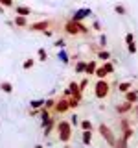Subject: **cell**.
<instances>
[{"mask_svg":"<svg viewBox=\"0 0 138 148\" xmlns=\"http://www.w3.org/2000/svg\"><path fill=\"white\" fill-rule=\"evenodd\" d=\"M55 133H57L59 143H64V145H68V143L72 141V137H74V126L68 122V120L59 119L57 122H55Z\"/></svg>","mask_w":138,"mask_h":148,"instance_id":"cell-1","label":"cell"},{"mask_svg":"<svg viewBox=\"0 0 138 148\" xmlns=\"http://www.w3.org/2000/svg\"><path fill=\"white\" fill-rule=\"evenodd\" d=\"M94 96L98 100H107L110 96V83L107 80H96V83H94Z\"/></svg>","mask_w":138,"mask_h":148,"instance_id":"cell-2","label":"cell"},{"mask_svg":"<svg viewBox=\"0 0 138 148\" xmlns=\"http://www.w3.org/2000/svg\"><path fill=\"white\" fill-rule=\"evenodd\" d=\"M68 113H70L68 98H64V96H59V98L55 100V106L52 108V115H53V119L63 117V115H68Z\"/></svg>","mask_w":138,"mask_h":148,"instance_id":"cell-3","label":"cell"},{"mask_svg":"<svg viewBox=\"0 0 138 148\" xmlns=\"http://www.w3.org/2000/svg\"><path fill=\"white\" fill-rule=\"evenodd\" d=\"M98 133L101 135V139H103V141L107 143L109 146H112V148H114V143H116V133H114L112 130L107 126V124L101 122L99 126H98Z\"/></svg>","mask_w":138,"mask_h":148,"instance_id":"cell-4","label":"cell"},{"mask_svg":"<svg viewBox=\"0 0 138 148\" xmlns=\"http://www.w3.org/2000/svg\"><path fill=\"white\" fill-rule=\"evenodd\" d=\"M50 26H52V21H37V22L28 24V30H30V32H41V34H44L46 30H50Z\"/></svg>","mask_w":138,"mask_h":148,"instance_id":"cell-5","label":"cell"},{"mask_svg":"<svg viewBox=\"0 0 138 148\" xmlns=\"http://www.w3.org/2000/svg\"><path fill=\"white\" fill-rule=\"evenodd\" d=\"M63 32H64L68 37H81V35H79V30H77V24H76L74 21H70V18H68V21H64Z\"/></svg>","mask_w":138,"mask_h":148,"instance_id":"cell-6","label":"cell"},{"mask_svg":"<svg viewBox=\"0 0 138 148\" xmlns=\"http://www.w3.org/2000/svg\"><path fill=\"white\" fill-rule=\"evenodd\" d=\"M114 111H116V115H120V117H127V115H131L133 111V104H129V102H120V104L114 106Z\"/></svg>","mask_w":138,"mask_h":148,"instance_id":"cell-7","label":"cell"},{"mask_svg":"<svg viewBox=\"0 0 138 148\" xmlns=\"http://www.w3.org/2000/svg\"><path fill=\"white\" fill-rule=\"evenodd\" d=\"M90 15H92V9H89V8H85V9H77V11H74V13H72L70 21H74V22H83V18H87V17H90Z\"/></svg>","mask_w":138,"mask_h":148,"instance_id":"cell-8","label":"cell"},{"mask_svg":"<svg viewBox=\"0 0 138 148\" xmlns=\"http://www.w3.org/2000/svg\"><path fill=\"white\" fill-rule=\"evenodd\" d=\"M98 65H99V61L98 59H87V69H85V76H94V72H96V69H98Z\"/></svg>","mask_w":138,"mask_h":148,"instance_id":"cell-9","label":"cell"},{"mask_svg":"<svg viewBox=\"0 0 138 148\" xmlns=\"http://www.w3.org/2000/svg\"><path fill=\"white\" fill-rule=\"evenodd\" d=\"M123 100L129 102V104H138V89H131V91H127L125 95H123Z\"/></svg>","mask_w":138,"mask_h":148,"instance_id":"cell-10","label":"cell"},{"mask_svg":"<svg viewBox=\"0 0 138 148\" xmlns=\"http://www.w3.org/2000/svg\"><path fill=\"white\" fill-rule=\"evenodd\" d=\"M118 126H120V132H125V130L133 128V119H131V115H127V117H122V119H120Z\"/></svg>","mask_w":138,"mask_h":148,"instance_id":"cell-11","label":"cell"},{"mask_svg":"<svg viewBox=\"0 0 138 148\" xmlns=\"http://www.w3.org/2000/svg\"><path fill=\"white\" fill-rule=\"evenodd\" d=\"M96 59L101 63H105V61H110V52L107 48H99V50H96Z\"/></svg>","mask_w":138,"mask_h":148,"instance_id":"cell-12","label":"cell"},{"mask_svg":"<svg viewBox=\"0 0 138 148\" xmlns=\"http://www.w3.org/2000/svg\"><path fill=\"white\" fill-rule=\"evenodd\" d=\"M28 24H30V21H28V17H22V15H15V18H13V26H17V28H28Z\"/></svg>","mask_w":138,"mask_h":148,"instance_id":"cell-13","label":"cell"},{"mask_svg":"<svg viewBox=\"0 0 138 148\" xmlns=\"http://www.w3.org/2000/svg\"><path fill=\"white\" fill-rule=\"evenodd\" d=\"M13 9H15V15H22V17L31 15V8H28V6H13Z\"/></svg>","mask_w":138,"mask_h":148,"instance_id":"cell-14","label":"cell"},{"mask_svg":"<svg viewBox=\"0 0 138 148\" xmlns=\"http://www.w3.org/2000/svg\"><path fill=\"white\" fill-rule=\"evenodd\" d=\"M85 69H87V59H77L76 65H74V72L76 74H85Z\"/></svg>","mask_w":138,"mask_h":148,"instance_id":"cell-15","label":"cell"},{"mask_svg":"<svg viewBox=\"0 0 138 148\" xmlns=\"http://www.w3.org/2000/svg\"><path fill=\"white\" fill-rule=\"evenodd\" d=\"M133 89V80H125L122 83H118V92H122V95H125L127 91Z\"/></svg>","mask_w":138,"mask_h":148,"instance_id":"cell-16","label":"cell"},{"mask_svg":"<svg viewBox=\"0 0 138 148\" xmlns=\"http://www.w3.org/2000/svg\"><path fill=\"white\" fill-rule=\"evenodd\" d=\"M79 130L81 132H94V124L89 119H83V120H79Z\"/></svg>","mask_w":138,"mask_h":148,"instance_id":"cell-17","label":"cell"},{"mask_svg":"<svg viewBox=\"0 0 138 148\" xmlns=\"http://www.w3.org/2000/svg\"><path fill=\"white\" fill-rule=\"evenodd\" d=\"M0 91L4 95H11L13 92V83L11 82H0Z\"/></svg>","mask_w":138,"mask_h":148,"instance_id":"cell-18","label":"cell"},{"mask_svg":"<svg viewBox=\"0 0 138 148\" xmlns=\"http://www.w3.org/2000/svg\"><path fill=\"white\" fill-rule=\"evenodd\" d=\"M114 148H129V141L123 135H118L116 143H114Z\"/></svg>","mask_w":138,"mask_h":148,"instance_id":"cell-19","label":"cell"},{"mask_svg":"<svg viewBox=\"0 0 138 148\" xmlns=\"http://www.w3.org/2000/svg\"><path fill=\"white\" fill-rule=\"evenodd\" d=\"M57 59H59V61H61L63 65H68V63H70V56H68V52H66V50H59V54H57Z\"/></svg>","mask_w":138,"mask_h":148,"instance_id":"cell-20","label":"cell"},{"mask_svg":"<svg viewBox=\"0 0 138 148\" xmlns=\"http://www.w3.org/2000/svg\"><path fill=\"white\" fill-rule=\"evenodd\" d=\"M81 143L85 146L92 145V132H81Z\"/></svg>","mask_w":138,"mask_h":148,"instance_id":"cell-21","label":"cell"},{"mask_svg":"<svg viewBox=\"0 0 138 148\" xmlns=\"http://www.w3.org/2000/svg\"><path fill=\"white\" fill-rule=\"evenodd\" d=\"M94 76H96V80H105V78L109 76L107 72H105V69L101 67V65H98V69H96V72H94Z\"/></svg>","mask_w":138,"mask_h":148,"instance_id":"cell-22","label":"cell"},{"mask_svg":"<svg viewBox=\"0 0 138 148\" xmlns=\"http://www.w3.org/2000/svg\"><path fill=\"white\" fill-rule=\"evenodd\" d=\"M55 122H57V119L52 120V122H50L48 126H44V137H46V139L52 135V132H55Z\"/></svg>","mask_w":138,"mask_h":148,"instance_id":"cell-23","label":"cell"},{"mask_svg":"<svg viewBox=\"0 0 138 148\" xmlns=\"http://www.w3.org/2000/svg\"><path fill=\"white\" fill-rule=\"evenodd\" d=\"M41 108H44V98L31 100V102H30V109H41Z\"/></svg>","mask_w":138,"mask_h":148,"instance_id":"cell-24","label":"cell"},{"mask_svg":"<svg viewBox=\"0 0 138 148\" xmlns=\"http://www.w3.org/2000/svg\"><path fill=\"white\" fill-rule=\"evenodd\" d=\"M101 67L105 69V72H107V74H114V71H116L112 61H105V63H101Z\"/></svg>","mask_w":138,"mask_h":148,"instance_id":"cell-25","label":"cell"},{"mask_svg":"<svg viewBox=\"0 0 138 148\" xmlns=\"http://www.w3.org/2000/svg\"><path fill=\"white\" fill-rule=\"evenodd\" d=\"M89 83H90V78H89V76H85V78H83V80L79 82V91H81V92H85V91H87V87H89Z\"/></svg>","mask_w":138,"mask_h":148,"instance_id":"cell-26","label":"cell"},{"mask_svg":"<svg viewBox=\"0 0 138 148\" xmlns=\"http://www.w3.org/2000/svg\"><path fill=\"white\" fill-rule=\"evenodd\" d=\"M33 65H35V59L33 58H28L24 63H22V69L24 71H30V69H33Z\"/></svg>","mask_w":138,"mask_h":148,"instance_id":"cell-27","label":"cell"},{"mask_svg":"<svg viewBox=\"0 0 138 148\" xmlns=\"http://www.w3.org/2000/svg\"><path fill=\"white\" fill-rule=\"evenodd\" d=\"M135 43H136V37H135V34H133V32L125 34V45L129 46V45H135Z\"/></svg>","mask_w":138,"mask_h":148,"instance_id":"cell-28","label":"cell"},{"mask_svg":"<svg viewBox=\"0 0 138 148\" xmlns=\"http://www.w3.org/2000/svg\"><path fill=\"white\" fill-rule=\"evenodd\" d=\"M114 11H116L118 15H127V8L123 6V4H116V6H114Z\"/></svg>","mask_w":138,"mask_h":148,"instance_id":"cell-29","label":"cell"},{"mask_svg":"<svg viewBox=\"0 0 138 148\" xmlns=\"http://www.w3.org/2000/svg\"><path fill=\"white\" fill-rule=\"evenodd\" d=\"M37 58H39V61H46V59H48V52H46L44 48H39L37 50Z\"/></svg>","mask_w":138,"mask_h":148,"instance_id":"cell-30","label":"cell"},{"mask_svg":"<svg viewBox=\"0 0 138 148\" xmlns=\"http://www.w3.org/2000/svg\"><path fill=\"white\" fill-rule=\"evenodd\" d=\"M53 46H55V48H59V50H63L64 46H66V41H64L63 37H61V39H55L53 41Z\"/></svg>","mask_w":138,"mask_h":148,"instance_id":"cell-31","label":"cell"},{"mask_svg":"<svg viewBox=\"0 0 138 148\" xmlns=\"http://www.w3.org/2000/svg\"><path fill=\"white\" fill-rule=\"evenodd\" d=\"M79 104H81V102H79V100H76V98H72V96L68 98V106H70V111H72V109H77V108H79Z\"/></svg>","mask_w":138,"mask_h":148,"instance_id":"cell-32","label":"cell"},{"mask_svg":"<svg viewBox=\"0 0 138 148\" xmlns=\"http://www.w3.org/2000/svg\"><path fill=\"white\" fill-rule=\"evenodd\" d=\"M98 46H99V48H105V46H107V35H105V34H99Z\"/></svg>","mask_w":138,"mask_h":148,"instance_id":"cell-33","label":"cell"},{"mask_svg":"<svg viewBox=\"0 0 138 148\" xmlns=\"http://www.w3.org/2000/svg\"><path fill=\"white\" fill-rule=\"evenodd\" d=\"M55 100H57V98H46V100H44V108L52 111V108L55 106Z\"/></svg>","mask_w":138,"mask_h":148,"instance_id":"cell-34","label":"cell"},{"mask_svg":"<svg viewBox=\"0 0 138 148\" xmlns=\"http://www.w3.org/2000/svg\"><path fill=\"white\" fill-rule=\"evenodd\" d=\"M122 135L127 139V141H131V137L135 135V128H129V130H125V132H122Z\"/></svg>","mask_w":138,"mask_h":148,"instance_id":"cell-35","label":"cell"},{"mask_svg":"<svg viewBox=\"0 0 138 148\" xmlns=\"http://www.w3.org/2000/svg\"><path fill=\"white\" fill-rule=\"evenodd\" d=\"M92 30L98 32V34H101V30H103V28H101V22L98 21V18H96V21H92Z\"/></svg>","mask_w":138,"mask_h":148,"instance_id":"cell-36","label":"cell"},{"mask_svg":"<svg viewBox=\"0 0 138 148\" xmlns=\"http://www.w3.org/2000/svg\"><path fill=\"white\" fill-rule=\"evenodd\" d=\"M0 6H2L4 9H6V8H7V9H11L13 6H15V4H13V0H0Z\"/></svg>","mask_w":138,"mask_h":148,"instance_id":"cell-37","label":"cell"},{"mask_svg":"<svg viewBox=\"0 0 138 148\" xmlns=\"http://www.w3.org/2000/svg\"><path fill=\"white\" fill-rule=\"evenodd\" d=\"M68 122H70V124H72L74 128H76V126H79V117H77V115L74 113L72 117H70V120H68Z\"/></svg>","mask_w":138,"mask_h":148,"instance_id":"cell-38","label":"cell"},{"mask_svg":"<svg viewBox=\"0 0 138 148\" xmlns=\"http://www.w3.org/2000/svg\"><path fill=\"white\" fill-rule=\"evenodd\" d=\"M131 117H135V120L138 122V104L133 106V111H131Z\"/></svg>","mask_w":138,"mask_h":148,"instance_id":"cell-39","label":"cell"},{"mask_svg":"<svg viewBox=\"0 0 138 148\" xmlns=\"http://www.w3.org/2000/svg\"><path fill=\"white\" fill-rule=\"evenodd\" d=\"M127 50H129V54H136V43L135 45H129Z\"/></svg>","mask_w":138,"mask_h":148,"instance_id":"cell-40","label":"cell"},{"mask_svg":"<svg viewBox=\"0 0 138 148\" xmlns=\"http://www.w3.org/2000/svg\"><path fill=\"white\" fill-rule=\"evenodd\" d=\"M44 35H46V37H53V30H46Z\"/></svg>","mask_w":138,"mask_h":148,"instance_id":"cell-41","label":"cell"},{"mask_svg":"<svg viewBox=\"0 0 138 148\" xmlns=\"http://www.w3.org/2000/svg\"><path fill=\"white\" fill-rule=\"evenodd\" d=\"M33 148H44V146H43V145H35Z\"/></svg>","mask_w":138,"mask_h":148,"instance_id":"cell-42","label":"cell"},{"mask_svg":"<svg viewBox=\"0 0 138 148\" xmlns=\"http://www.w3.org/2000/svg\"><path fill=\"white\" fill-rule=\"evenodd\" d=\"M63 148H72V146H70V145H64V146H63Z\"/></svg>","mask_w":138,"mask_h":148,"instance_id":"cell-43","label":"cell"},{"mask_svg":"<svg viewBox=\"0 0 138 148\" xmlns=\"http://www.w3.org/2000/svg\"><path fill=\"white\" fill-rule=\"evenodd\" d=\"M0 13H4V8L2 6H0Z\"/></svg>","mask_w":138,"mask_h":148,"instance_id":"cell-44","label":"cell"}]
</instances>
